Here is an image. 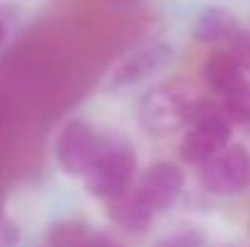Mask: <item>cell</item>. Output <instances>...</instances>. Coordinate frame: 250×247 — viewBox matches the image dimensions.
<instances>
[{"mask_svg":"<svg viewBox=\"0 0 250 247\" xmlns=\"http://www.w3.org/2000/svg\"><path fill=\"white\" fill-rule=\"evenodd\" d=\"M202 104L204 99L189 82L172 78L153 85L148 92L141 95L136 104V119L148 133L167 136L172 131L189 126Z\"/></svg>","mask_w":250,"mask_h":247,"instance_id":"obj_1","label":"cell"},{"mask_svg":"<svg viewBox=\"0 0 250 247\" xmlns=\"http://www.w3.org/2000/svg\"><path fill=\"white\" fill-rule=\"evenodd\" d=\"M136 174V155L124 143H109L100 153V158L92 163V167L83 174L87 194L107 201L117 196L119 191L129 189L134 184Z\"/></svg>","mask_w":250,"mask_h":247,"instance_id":"obj_2","label":"cell"},{"mask_svg":"<svg viewBox=\"0 0 250 247\" xmlns=\"http://www.w3.org/2000/svg\"><path fill=\"white\" fill-rule=\"evenodd\" d=\"M197 179L214 196H236L250 187V153L238 143H229L199 165Z\"/></svg>","mask_w":250,"mask_h":247,"instance_id":"obj_3","label":"cell"},{"mask_svg":"<svg viewBox=\"0 0 250 247\" xmlns=\"http://www.w3.org/2000/svg\"><path fill=\"white\" fill-rule=\"evenodd\" d=\"M229 143H231V121L224 116L219 107L202 104L182 136L180 155L185 163L202 165Z\"/></svg>","mask_w":250,"mask_h":247,"instance_id":"obj_4","label":"cell"},{"mask_svg":"<svg viewBox=\"0 0 250 247\" xmlns=\"http://www.w3.org/2000/svg\"><path fill=\"white\" fill-rule=\"evenodd\" d=\"M104 146H107V138H102L87 121L71 119L68 124H63V129L56 136L54 155L66 174L83 177L92 167V163L100 158Z\"/></svg>","mask_w":250,"mask_h":247,"instance_id":"obj_5","label":"cell"},{"mask_svg":"<svg viewBox=\"0 0 250 247\" xmlns=\"http://www.w3.org/2000/svg\"><path fill=\"white\" fill-rule=\"evenodd\" d=\"M172 58H175V49L167 41H156L151 46H144L114 66V71L109 73L107 87L124 90V87L139 85V82L148 80L151 76L161 73L163 68H167L172 63Z\"/></svg>","mask_w":250,"mask_h":247,"instance_id":"obj_6","label":"cell"},{"mask_svg":"<svg viewBox=\"0 0 250 247\" xmlns=\"http://www.w3.org/2000/svg\"><path fill=\"white\" fill-rule=\"evenodd\" d=\"M182 187H185V174L177 165L172 163H153L151 167L144 170V174L139 177V184L136 189L141 191V196L148 201V206L161 213L167 211L182 194Z\"/></svg>","mask_w":250,"mask_h":247,"instance_id":"obj_7","label":"cell"},{"mask_svg":"<svg viewBox=\"0 0 250 247\" xmlns=\"http://www.w3.org/2000/svg\"><path fill=\"white\" fill-rule=\"evenodd\" d=\"M104 204H107V209H104L107 218L114 226H119L122 230H129V233H144L153 223V216H156V211L141 196L136 184H131L129 189L119 191L117 196L107 199Z\"/></svg>","mask_w":250,"mask_h":247,"instance_id":"obj_8","label":"cell"},{"mask_svg":"<svg viewBox=\"0 0 250 247\" xmlns=\"http://www.w3.org/2000/svg\"><path fill=\"white\" fill-rule=\"evenodd\" d=\"M202 80L209 90L226 95L233 87H238L246 78H243V68L238 66L231 51H216L202 63Z\"/></svg>","mask_w":250,"mask_h":247,"instance_id":"obj_9","label":"cell"},{"mask_svg":"<svg viewBox=\"0 0 250 247\" xmlns=\"http://www.w3.org/2000/svg\"><path fill=\"white\" fill-rule=\"evenodd\" d=\"M238 32H241L238 19L224 7H207L194 22V37L204 44H219V41L231 44Z\"/></svg>","mask_w":250,"mask_h":247,"instance_id":"obj_10","label":"cell"},{"mask_svg":"<svg viewBox=\"0 0 250 247\" xmlns=\"http://www.w3.org/2000/svg\"><path fill=\"white\" fill-rule=\"evenodd\" d=\"M92 230L81 221H59L46 233V247H87Z\"/></svg>","mask_w":250,"mask_h":247,"instance_id":"obj_11","label":"cell"},{"mask_svg":"<svg viewBox=\"0 0 250 247\" xmlns=\"http://www.w3.org/2000/svg\"><path fill=\"white\" fill-rule=\"evenodd\" d=\"M221 112L231 124H248L250 121V82H241L238 87H233L231 92L221 95Z\"/></svg>","mask_w":250,"mask_h":247,"instance_id":"obj_12","label":"cell"},{"mask_svg":"<svg viewBox=\"0 0 250 247\" xmlns=\"http://www.w3.org/2000/svg\"><path fill=\"white\" fill-rule=\"evenodd\" d=\"M207 245V238L202 230L197 228H182L172 235H167L163 240H158L156 247H204Z\"/></svg>","mask_w":250,"mask_h":247,"instance_id":"obj_13","label":"cell"},{"mask_svg":"<svg viewBox=\"0 0 250 247\" xmlns=\"http://www.w3.org/2000/svg\"><path fill=\"white\" fill-rule=\"evenodd\" d=\"M229 46H231V54H233V58L238 61V66L250 73V32L241 29Z\"/></svg>","mask_w":250,"mask_h":247,"instance_id":"obj_14","label":"cell"},{"mask_svg":"<svg viewBox=\"0 0 250 247\" xmlns=\"http://www.w3.org/2000/svg\"><path fill=\"white\" fill-rule=\"evenodd\" d=\"M20 240L17 226L10 221H0V247H15Z\"/></svg>","mask_w":250,"mask_h":247,"instance_id":"obj_15","label":"cell"},{"mask_svg":"<svg viewBox=\"0 0 250 247\" xmlns=\"http://www.w3.org/2000/svg\"><path fill=\"white\" fill-rule=\"evenodd\" d=\"M87 247H122V245H119L114 238L104 235V233H92V238H90Z\"/></svg>","mask_w":250,"mask_h":247,"instance_id":"obj_16","label":"cell"},{"mask_svg":"<svg viewBox=\"0 0 250 247\" xmlns=\"http://www.w3.org/2000/svg\"><path fill=\"white\" fill-rule=\"evenodd\" d=\"M5 37H7V29H5V22L0 19V46H2V41H5Z\"/></svg>","mask_w":250,"mask_h":247,"instance_id":"obj_17","label":"cell"},{"mask_svg":"<svg viewBox=\"0 0 250 247\" xmlns=\"http://www.w3.org/2000/svg\"><path fill=\"white\" fill-rule=\"evenodd\" d=\"M2 213H5V191L0 189V221H2Z\"/></svg>","mask_w":250,"mask_h":247,"instance_id":"obj_18","label":"cell"}]
</instances>
